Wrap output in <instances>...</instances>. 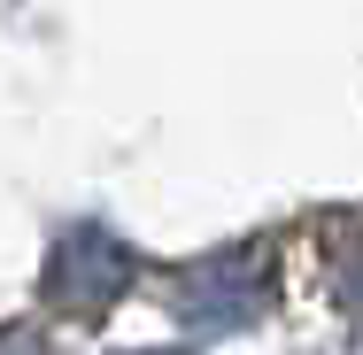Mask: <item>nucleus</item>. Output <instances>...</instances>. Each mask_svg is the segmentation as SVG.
<instances>
[{
    "label": "nucleus",
    "instance_id": "nucleus-1",
    "mask_svg": "<svg viewBox=\"0 0 363 355\" xmlns=\"http://www.w3.org/2000/svg\"><path fill=\"white\" fill-rule=\"evenodd\" d=\"M170 309L186 332H240L271 309V263L263 247H224L209 263H194L186 278L170 286Z\"/></svg>",
    "mask_w": 363,
    "mask_h": 355
},
{
    "label": "nucleus",
    "instance_id": "nucleus-2",
    "mask_svg": "<svg viewBox=\"0 0 363 355\" xmlns=\"http://www.w3.org/2000/svg\"><path fill=\"white\" fill-rule=\"evenodd\" d=\"M124 286H132V247H124L108 224H70V232L47 247V309H62V317L108 309Z\"/></svg>",
    "mask_w": 363,
    "mask_h": 355
},
{
    "label": "nucleus",
    "instance_id": "nucleus-3",
    "mask_svg": "<svg viewBox=\"0 0 363 355\" xmlns=\"http://www.w3.org/2000/svg\"><path fill=\"white\" fill-rule=\"evenodd\" d=\"M140 355H178V348H140Z\"/></svg>",
    "mask_w": 363,
    "mask_h": 355
}]
</instances>
